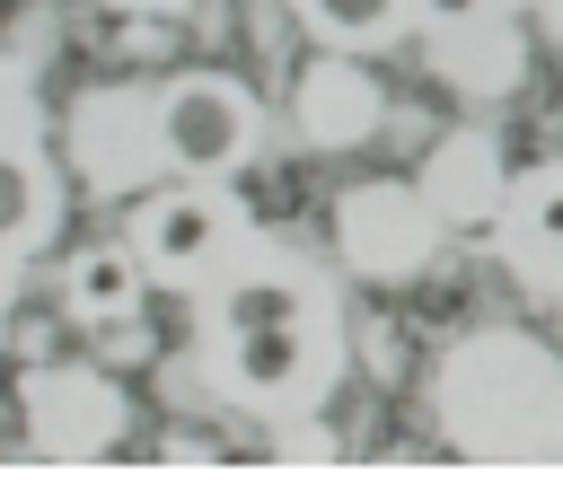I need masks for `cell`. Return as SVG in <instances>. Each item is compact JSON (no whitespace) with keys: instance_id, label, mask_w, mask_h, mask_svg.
Instances as JSON below:
<instances>
[{"instance_id":"obj_4","label":"cell","mask_w":563,"mask_h":492,"mask_svg":"<svg viewBox=\"0 0 563 492\" xmlns=\"http://www.w3.org/2000/svg\"><path fill=\"white\" fill-rule=\"evenodd\" d=\"M141 290V246H88L70 264V308L79 316H123Z\"/></svg>"},{"instance_id":"obj_3","label":"cell","mask_w":563,"mask_h":492,"mask_svg":"<svg viewBox=\"0 0 563 492\" xmlns=\"http://www.w3.org/2000/svg\"><path fill=\"white\" fill-rule=\"evenodd\" d=\"M229 369H238L246 395L299 387V378H308V334H299V316H290V325H246V334H229Z\"/></svg>"},{"instance_id":"obj_2","label":"cell","mask_w":563,"mask_h":492,"mask_svg":"<svg viewBox=\"0 0 563 492\" xmlns=\"http://www.w3.org/2000/svg\"><path fill=\"white\" fill-rule=\"evenodd\" d=\"M220 237H229V211H220L211 193H167V202H150L141 228H132L141 264H158V272H202V264L220 255Z\"/></svg>"},{"instance_id":"obj_7","label":"cell","mask_w":563,"mask_h":492,"mask_svg":"<svg viewBox=\"0 0 563 492\" xmlns=\"http://www.w3.org/2000/svg\"><path fill=\"white\" fill-rule=\"evenodd\" d=\"M519 228H528L537 246H563V167H537V185H528V202H519Z\"/></svg>"},{"instance_id":"obj_8","label":"cell","mask_w":563,"mask_h":492,"mask_svg":"<svg viewBox=\"0 0 563 492\" xmlns=\"http://www.w3.org/2000/svg\"><path fill=\"white\" fill-rule=\"evenodd\" d=\"M26 228H35V176H26V158L0 149V246L26 237Z\"/></svg>"},{"instance_id":"obj_6","label":"cell","mask_w":563,"mask_h":492,"mask_svg":"<svg viewBox=\"0 0 563 492\" xmlns=\"http://www.w3.org/2000/svg\"><path fill=\"white\" fill-rule=\"evenodd\" d=\"M308 18H317L334 44H378L387 18H396V0H308Z\"/></svg>"},{"instance_id":"obj_10","label":"cell","mask_w":563,"mask_h":492,"mask_svg":"<svg viewBox=\"0 0 563 492\" xmlns=\"http://www.w3.org/2000/svg\"><path fill=\"white\" fill-rule=\"evenodd\" d=\"M123 9H167V0H123Z\"/></svg>"},{"instance_id":"obj_1","label":"cell","mask_w":563,"mask_h":492,"mask_svg":"<svg viewBox=\"0 0 563 492\" xmlns=\"http://www.w3.org/2000/svg\"><path fill=\"white\" fill-rule=\"evenodd\" d=\"M246 132H255V105H246V88L220 79V70H194V79H176V88L158 97V149H167L185 176L238 167Z\"/></svg>"},{"instance_id":"obj_5","label":"cell","mask_w":563,"mask_h":492,"mask_svg":"<svg viewBox=\"0 0 563 492\" xmlns=\"http://www.w3.org/2000/svg\"><path fill=\"white\" fill-rule=\"evenodd\" d=\"M299 316V290L290 281H273V272H255V281H229L220 290V325L229 334H246V325H290Z\"/></svg>"},{"instance_id":"obj_9","label":"cell","mask_w":563,"mask_h":492,"mask_svg":"<svg viewBox=\"0 0 563 492\" xmlns=\"http://www.w3.org/2000/svg\"><path fill=\"white\" fill-rule=\"evenodd\" d=\"M475 9H484V0H422V18H449V26H457V18H475Z\"/></svg>"}]
</instances>
